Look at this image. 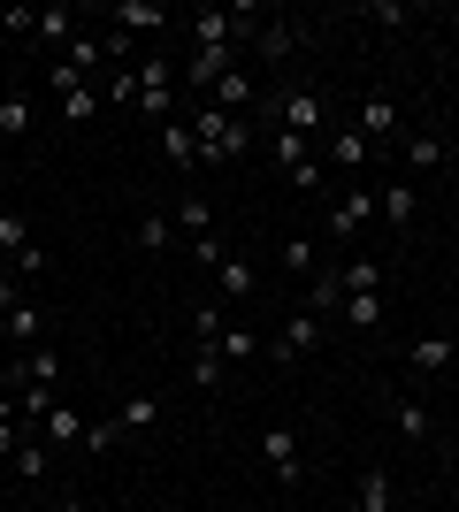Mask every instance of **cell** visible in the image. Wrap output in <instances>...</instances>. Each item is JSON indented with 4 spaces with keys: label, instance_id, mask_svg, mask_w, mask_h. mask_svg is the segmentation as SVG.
I'll use <instances>...</instances> for the list:
<instances>
[{
    "label": "cell",
    "instance_id": "6da1fadb",
    "mask_svg": "<svg viewBox=\"0 0 459 512\" xmlns=\"http://www.w3.org/2000/svg\"><path fill=\"white\" fill-rule=\"evenodd\" d=\"M192 138H199V161H207V169H230V161L253 153L245 115H222V107H199V115H192Z\"/></svg>",
    "mask_w": 459,
    "mask_h": 512
},
{
    "label": "cell",
    "instance_id": "7a4b0ae2",
    "mask_svg": "<svg viewBox=\"0 0 459 512\" xmlns=\"http://www.w3.org/2000/svg\"><path fill=\"white\" fill-rule=\"evenodd\" d=\"M46 85L62 92V115H69V123H92V115H100V85H85V77H77L69 62L46 69Z\"/></svg>",
    "mask_w": 459,
    "mask_h": 512
},
{
    "label": "cell",
    "instance_id": "3957f363",
    "mask_svg": "<svg viewBox=\"0 0 459 512\" xmlns=\"http://www.w3.org/2000/svg\"><path fill=\"white\" fill-rule=\"evenodd\" d=\"M169 100H176V69L161 62V54H146V62H138V107H146L153 123H169Z\"/></svg>",
    "mask_w": 459,
    "mask_h": 512
},
{
    "label": "cell",
    "instance_id": "277c9868",
    "mask_svg": "<svg viewBox=\"0 0 459 512\" xmlns=\"http://www.w3.org/2000/svg\"><path fill=\"white\" fill-rule=\"evenodd\" d=\"M368 222H375V192H360V184H352L345 199H329V237H337V245H352Z\"/></svg>",
    "mask_w": 459,
    "mask_h": 512
},
{
    "label": "cell",
    "instance_id": "5b68a950",
    "mask_svg": "<svg viewBox=\"0 0 459 512\" xmlns=\"http://www.w3.org/2000/svg\"><path fill=\"white\" fill-rule=\"evenodd\" d=\"M276 130H291V138H322V92H284V100H276Z\"/></svg>",
    "mask_w": 459,
    "mask_h": 512
},
{
    "label": "cell",
    "instance_id": "8992f818",
    "mask_svg": "<svg viewBox=\"0 0 459 512\" xmlns=\"http://www.w3.org/2000/svg\"><path fill=\"white\" fill-rule=\"evenodd\" d=\"M314 344H322V321H314V314H291L284 329L268 337V360H284V367H291V360H306Z\"/></svg>",
    "mask_w": 459,
    "mask_h": 512
},
{
    "label": "cell",
    "instance_id": "52a82bcc",
    "mask_svg": "<svg viewBox=\"0 0 459 512\" xmlns=\"http://www.w3.org/2000/svg\"><path fill=\"white\" fill-rule=\"evenodd\" d=\"M16 383H46V390H54V383H62V352H54V344H31V352L0 375V390H16Z\"/></svg>",
    "mask_w": 459,
    "mask_h": 512
},
{
    "label": "cell",
    "instance_id": "ba28073f",
    "mask_svg": "<svg viewBox=\"0 0 459 512\" xmlns=\"http://www.w3.org/2000/svg\"><path fill=\"white\" fill-rule=\"evenodd\" d=\"M352 130H360V138L383 153V138L398 130V100H391V92H368V100H360V123H352Z\"/></svg>",
    "mask_w": 459,
    "mask_h": 512
},
{
    "label": "cell",
    "instance_id": "9c48e42d",
    "mask_svg": "<svg viewBox=\"0 0 459 512\" xmlns=\"http://www.w3.org/2000/svg\"><path fill=\"white\" fill-rule=\"evenodd\" d=\"M230 69H238V62H230V46H192V54H184V77H192L199 92H215Z\"/></svg>",
    "mask_w": 459,
    "mask_h": 512
},
{
    "label": "cell",
    "instance_id": "30bf717a",
    "mask_svg": "<svg viewBox=\"0 0 459 512\" xmlns=\"http://www.w3.org/2000/svg\"><path fill=\"white\" fill-rule=\"evenodd\" d=\"M322 153H329V169H345V176H360V169L375 161V146H368L352 123H345V130H329V146H322Z\"/></svg>",
    "mask_w": 459,
    "mask_h": 512
},
{
    "label": "cell",
    "instance_id": "8fae6325",
    "mask_svg": "<svg viewBox=\"0 0 459 512\" xmlns=\"http://www.w3.org/2000/svg\"><path fill=\"white\" fill-rule=\"evenodd\" d=\"M261 459H268V474H276V482H299V474H306L299 444H291V428H268V436H261Z\"/></svg>",
    "mask_w": 459,
    "mask_h": 512
},
{
    "label": "cell",
    "instance_id": "7c38bea8",
    "mask_svg": "<svg viewBox=\"0 0 459 512\" xmlns=\"http://www.w3.org/2000/svg\"><path fill=\"white\" fill-rule=\"evenodd\" d=\"M414 176H398V184H383V192H375V214H383V222H391V230H414Z\"/></svg>",
    "mask_w": 459,
    "mask_h": 512
},
{
    "label": "cell",
    "instance_id": "4fadbf2b",
    "mask_svg": "<svg viewBox=\"0 0 459 512\" xmlns=\"http://www.w3.org/2000/svg\"><path fill=\"white\" fill-rule=\"evenodd\" d=\"M31 123H39V100L23 85H8L0 92V138H31Z\"/></svg>",
    "mask_w": 459,
    "mask_h": 512
},
{
    "label": "cell",
    "instance_id": "5bb4252c",
    "mask_svg": "<svg viewBox=\"0 0 459 512\" xmlns=\"http://www.w3.org/2000/svg\"><path fill=\"white\" fill-rule=\"evenodd\" d=\"M299 23H261V31H253V46H261V62H291V54H299Z\"/></svg>",
    "mask_w": 459,
    "mask_h": 512
},
{
    "label": "cell",
    "instance_id": "9a60e30c",
    "mask_svg": "<svg viewBox=\"0 0 459 512\" xmlns=\"http://www.w3.org/2000/svg\"><path fill=\"white\" fill-rule=\"evenodd\" d=\"M108 23L123 31V39H131V31H153V23H169V16H161L153 0H108Z\"/></svg>",
    "mask_w": 459,
    "mask_h": 512
},
{
    "label": "cell",
    "instance_id": "2e32d148",
    "mask_svg": "<svg viewBox=\"0 0 459 512\" xmlns=\"http://www.w3.org/2000/svg\"><path fill=\"white\" fill-rule=\"evenodd\" d=\"M161 153H169V169H199V138H192V123H161Z\"/></svg>",
    "mask_w": 459,
    "mask_h": 512
},
{
    "label": "cell",
    "instance_id": "e0dca14e",
    "mask_svg": "<svg viewBox=\"0 0 459 512\" xmlns=\"http://www.w3.org/2000/svg\"><path fill=\"white\" fill-rule=\"evenodd\" d=\"M0 337H16V344H39V337H46V314H39L31 299H23V306H8V314H0Z\"/></svg>",
    "mask_w": 459,
    "mask_h": 512
},
{
    "label": "cell",
    "instance_id": "ac0fdd59",
    "mask_svg": "<svg viewBox=\"0 0 459 512\" xmlns=\"http://www.w3.org/2000/svg\"><path fill=\"white\" fill-rule=\"evenodd\" d=\"M39 444H85V421H77V406H46Z\"/></svg>",
    "mask_w": 459,
    "mask_h": 512
},
{
    "label": "cell",
    "instance_id": "d6986e66",
    "mask_svg": "<svg viewBox=\"0 0 459 512\" xmlns=\"http://www.w3.org/2000/svg\"><path fill=\"white\" fill-rule=\"evenodd\" d=\"M161 421V398L153 390H138V398H123V413H115V436H138V428Z\"/></svg>",
    "mask_w": 459,
    "mask_h": 512
},
{
    "label": "cell",
    "instance_id": "ffe728a7",
    "mask_svg": "<svg viewBox=\"0 0 459 512\" xmlns=\"http://www.w3.org/2000/svg\"><path fill=\"white\" fill-rule=\"evenodd\" d=\"M222 367H238V360H261V352H268V337H253V329H238V321H230V329H222Z\"/></svg>",
    "mask_w": 459,
    "mask_h": 512
},
{
    "label": "cell",
    "instance_id": "44dd1931",
    "mask_svg": "<svg viewBox=\"0 0 459 512\" xmlns=\"http://www.w3.org/2000/svg\"><path fill=\"white\" fill-rule=\"evenodd\" d=\"M207 222H215V199H199V192L176 199V230L184 237H207Z\"/></svg>",
    "mask_w": 459,
    "mask_h": 512
},
{
    "label": "cell",
    "instance_id": "7402d4cb",
    "mask_svg": "<svg viewBox=\"0 0 459 512\" xmlns=\"http://www.w3.org/2000/svg\"><path fill=\"white\" fill-rule=\"evenodd\" d=\"M245 100H253V77H245V69H230V77H222V85L207 92V107H222V115H238Z\"/></svg>",
    "mask_w": 459,
    "mask_h": 512
},
{
    "label": "cell",
    "instance_id": "603a6c76",
    "mask_svg": "<svg viewBox=\"0 0 459 512\" xmlns=\"http://www.w3.org/2000/svg\"><path fill=\"white\" fill-rule=\"evenodd\" d=\"M391 421H398V436H406V444H421V436L437 428V421H429V406H421V398H398V406H391Z\"/></svg>",
    "mask_w": 459,
    "mask_h": 512
},
{
    "label": "cell",
    "instance_id": "cb8c5ba5",
    "mask_svg": "<svg viewBox=\"0 0 459 512\" xmlns=\"http://www.w3.org/2000/svg\"><path fill=\"white\" fill-rule=\"evenodd\" d=\"M345 321L352 329H383V291H345Z\"/></svg>",
    "mask_w": 459,
    "mask_h": 512
},
{
    "label": "cell",
    "instance_id": "d4e9b609",
    "mask_svg": "<svg viewBox=\"0 0 459 512\" xmlns=\"http://www.w3.org/2000/svg\"><path fill=\"white\" fill-rule=\"evenodd\" d=\"M452 352H459L452 337H421V344H414V375H444V367H452Z\"/></svg>",
    "mask_w": 459,
    "mask_h": 512
},
{
    "label": "cell",
    "instance_id": "484cf974",
    "mask_svg": "<svg viewBox=\"0 0 459 512\" xmlns=\"http://www.w3.org/2000/svg\"><path fill=\"white\" fill-rule=\"evenodd\" d=\"M337 276H345V291H383V276H391V260H345Z\"/></svg>",
    "mask_w": 459,
    "mask_h": 512
},
{
    "label": "cell",
    "instance_id": "4316f807",
    "mask_svg": "<svg viewBox=\"0 0 459 512\" xmlns=\"http://www.w3.org/2000/svg\"><path fill=\"white\" fill-rule=\"evenodd\" d=\"M329 306H345V276H337V268H314V306H306V314L322 321Z\"/></svg>",
    "mask_w": 459,
    "mask_h": 512
},
{
    "label": "cell",
    "instance_id": "83f0119b",
    "mask_svg": "<svg viewBox=\"0 0 459 512\" xmlns=\"http://www.w3.org/2000/svg\"><path fill=\"white\" fill-rule=\"evenodd\" d=\"M268 153H276V169H299V161H314V138H291V130H276V138H268Z\"/></svg>",
    "mask_w": 459,
    "mask_h": 512
},
{
    "label": "cell",
    "instance_id": "f1b7e54d",
    "mask_svg": "<svg viewBox=\"0 0 459 512\" xmlns=\"http://www.w3.org/2000/svg\"><path fill=\"white\" fill-rule=\"evenodd\" d=\"M100 100H108V107H138V62H131V69H108Z\"/></svg>",
    "mask_w": 459,
    "mask_h": 512
},
{
    "label": "cell",
    "instance_id": "f546056e",
    "mask_svg": "<svg viewBox=\"0 0 459 512\" xmlns=\"http://www.w3.org/2000/svg\"><path fill=\"white\" fill-rule=\"evenodd\" d=\"M131 237H138V245H146V253H169V214H138V222H131Z\"/></svg>",
    "mask_w": 459,
    "mask_h": 512
},
{
    "label": "cell",
    "instance_id": "4dcf8cb0",
    "mask_svg": "<svg viewBox=\"0 0 459 512\" xmlns=\"http://www.w3.org/2000/svg\"><path fill=\"white\" fill-rule=\"evenodd\" d=\"M39 39L46 46H69V39H77V8H46V16H39Z\"/></svg>",
    "mask_w": 459,
    "mask_h": 512
},
{
    "label": "cell",
    "instance_id": "1f68e13d",
    "mask_svg": "<svg viewBox=\"0 0 459 512\" xmlns=\"http://www.w3.org/2000/svg\"><path fill=\"white\" fill-rule=\"evenodd\" d=\"M360 512H391V474H383V467L360 474Z\"/></svg>",
    "mask_w": 459,
    "mask_h": 512
},
{
    "label": "cell",
    "instance_id": "d6a6232c",
    "mask_svg": "<svg viewBox=\"0 0 459 512\" xmlns=\"http://www.w3.org/2000/svg\"><path fill=\"white\" fill-rule=\"evenodd\" d=\"M192 383H199V390L222 383V344H192Z\"/></svg>",
    "mask_w": 459,
    "mask_h": 512
},
{
    "label": "cell",
    "instance_id": "836d02e7",
    "mask_svg": "<svg viewBox=\"0 0 459 512\" xmlns=\"http://www.w3.org/2000/svg\"><path fill=\"white\" fill-rule=\"evenodd\" d=\"M215 276H222V291H230V299H253V268H245V260H238V253L222 260Z\"/></svg>",
    "mask_w": 459,
    "mask_h": 512
},
{
    "label": "cell",
    "instance_id": "e575fe53",
    "mask_svg": "<svg viewBox=\"0 0 459 512\" xmlns=\"http://www.w3.org/2000/svg\"><path fill=\"white\" fill-rule=\"evenodd\" d=\"M222 329H230V321H222V306H199V314H192V344H215Z\"/></svg>",
    "mask_w": 459,
    "mask_h": 512
},
{
    "label": "cell",
    "instance_id": "d590c367",
    "mask_svg": "<svg viewBox=\"0 0 459 512\" xmlns=\"http://www.w3.org/2000/svg\"><path fill=\"white\" fill-rule=\"evenodd\" d=\"M406 169H444V146L437 138H414V146H406Z\"/></svg>",
    "mask_w": 459,
    "mask_h": 512
},
{
    "label": "cell",
    "instance_id": "8d00e7d4",
    "mask_svg": "<svg viewBox=\"0 0 459 512\" xmlns=\"http://www.w3.org/2000/svg\"><path fill=\"white\" fill-rule=\"evenodd\" d=\"M192 260H199V268H222V260H230V245L207 230V237H192Z\"/></svg>",
    "mask_w": 459,
    "mask_h": 512
},
{
    "label": "cell",
    "instance_id": "74e56055",
    "mask_svg": "<svg viewBox=\"0 0 459 512\" xmlns=\"http://www.w3.org/2000/svg\"><path fill=\"white\" fill-rule=\"evenodd\" d=\"M322 184H329L322 161H299V169H291V192H322Z\"/></svg>",
    "mask_w": 459,
    "mask_h": 512
},
{
    "label": "cell",
    "instance_id": "f35d334b",
    "mask_svg": "<svg viewBox=\"0 0 459 512\" xmlns=\"http://www.w3.org/2000/svg\"><path fill=\"white\" fill-rule=\"evenodd\" d=\"M16 474H23V482H39V474H46V444H23L16 451Z\"/></svg>",
    "mask_w": 459,
    "mask_h": 512
},
{
    "label": "cell",
    "instance_id": "ab89813d",
    "mask_svg": "<svg viewBox=\"0 0 459 512\" xmlns=\"http://www.w3.org/2000/svg\"><path fill=\"white\" fill-rule=\"evenodd\" d=\"M284 268H314V237H291V245H284Z\"/></svg>",
    "mask_w": 459,
    "mask_h": 512
},
{
    "label": "cell",
    "instance_id": "60d3db41",
    "mask_svg": "<svg viewBox=\"0 0 459 512\" xmlns=\"http://www.w3.org/2000/svg\"><path fill=\"white\" fill-rule=\"evenodd\" d=\"M62 512H85V505H77V497H69V505H62Z\"/></svg>",
    "mask_w": 459,
    "mask_h": 512
},
{
    "label": "cell",
    "instance_id": "b9f144b4",
    "mask_svg": "<svg viewBox=\"0 0 459 512\" xmlns=\"http://www.w3.org/2000/svg\"><path fill=\"white\" fill-rule=\"evenodd\" d=\"M452 85H459V54H452Z\"/></svg>",
    "mask_w": 459,
    "mask_h": 512
}]
</instances>
